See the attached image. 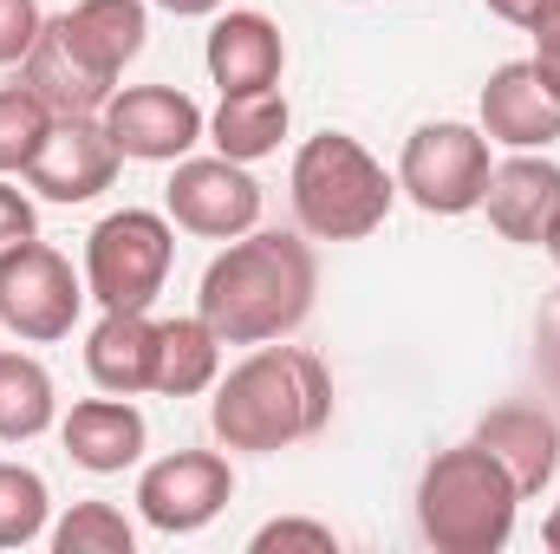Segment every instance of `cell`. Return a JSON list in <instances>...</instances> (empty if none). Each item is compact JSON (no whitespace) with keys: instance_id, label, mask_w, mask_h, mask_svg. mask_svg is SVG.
<instances>
[{"instance_id":"obj_1","label":"cell","mask_w":560,"mask_h":554,"mask_svg":"<svg viewBox=\"0 0 560 554\" xmlns=\"http://www.w3.org/2000/svg\"><path fill=\"white\" fill-rule=\"evenodd\" d=\"M313 293H319L313 242L287 229H248L202 268L196 313L222 333V346H268L313 313Z\"/></svg>"},{"instance_id":"obj_2","label":"cell","mask_w":560,"mask_h":554,"mask_svg":"<svg viewBox=\"0 0 560 554\" xmlns=\"http://www.w3.org/2000/svg\"><path fill=\"white\" fill-rule=\"evenodd\" d=\"M150 7L143 0H72L66 13H46L20 79L59 112V118H98L143 53Z\"/></svg>"},{"instance_id":"obj_3","label":"cell","mask_w":560,"mask_h":554,"mask_svg":"<svg viewBox=\"0 0 560 554\" xmlns=\"http://www.w3.org/2000/svg\"><path fill=\"white\" fill-rule=\"evenodd\" d=\"M332 424V372L306 346H255L229 379H215L209 430L222 450H287Z\"/></svg>"},{"instance_id":"obj_4","label":"cell","mask_w":560,"mask_h":554,"mask_svg":"<svg viewBox=\"0 0 560 554\" xmlns=\"http://www.w3.org/2000/svg\"><path fill=\"white\" fill-rule=\"evenodd\" d=\"M287 196H293V222L313 242H365L372 229H385L392 203H398V176L346 131H319L293 150L287 170Z\"/></svg>"},{"instance_id":"obj_5","label":"cell","mask_w":560,"mask_h":554,"mask_svg":"<svg viewBox=\"0 0 560 554\" xmlns=\"http://www.w3.org/2000/svg\"><path fill=\"white\" fill-rule=\"evenodd\" d=\"M522 489L489 443H450L418 476V529L436 554H502L515 535Z\"/></svg>"},{"instance_id":"obj_6","label":"cell","mask_w":560,"mask_h":554,"mask_svg":"<svg viewBox=\"0 0 560 554\" xmlns=\"http://www.w3.org/2000/svg\"><path fill=\"white\" fill-rule=\"evenodd\" d=\"M176 262V229L156 209H118L85 235V293L105 313H150Z\"/></svg>"},{"instance_id":"obj_7","label":"cell","mask_w":560,"mask_h":554,"mask_svg":"<svg viewBox=\"0 0 560 554\" xmlns=\"http://www.w3.org/2000/svg\"><path fill=\"white\" fill-rule=\"evenodd\" d=\"M489 138L482 125H418L405 138V157H398V189L418 203L423 216H469L482 209V189H489Z\"/></svg>"},{"instance_id":"obj_8","label":"cell","mask_w":560,"mask_h":554,"mask_svg":"<svg viewBox=\"0 0 560 554\" xmlns=\"http://www.w3.org/2000/svg\"><path fill=\"white\" fill-rule=\"evenodd\" d=\"M85 280L72 275V262L59 249H46L39 235L20 242L13 255H0V326L46 346V339H66L79 326V307H85Z\"/></svg>"},{"instance_id":"obj_9","label":"cell","mask_w":560,"mask_h":554,"mask_svg":"<svg viewBox=\"0 0 560 554\" xmlns=\"http://www.w3.org/2000/svg\"><path fill=\"white\" fill-rule=\"evenodd\" d=\"M163 216L202 242H235L261 222V183L248 176V163L235 157H183L170 189H163Z\"/></svg>"},{"instance_id":"obj_10","label":"cell","mask_w":560,"mask_h":554,"mask_svg":"<svg viewBox=\"0 0 560 554\" xmlns=\"http://www.w3.org/2000/svg\"><path fill=\"white\" fill-rule=\"evenodd\" d=\"M235 496V470L215 450H170L138 476V516L156 535H196L209 529Z\"/></svg>"},{"instance_id":"obj_11","label":"cell","mask_w":560,"mask_h":554,"mask_svg":"<svg viewBox=\"0 0 560 554\" xmlns=\"http://www.w3.org/2000/svg\"><path fill=\"white\" fill-rule=\"evenodd\" d=\"M98 118L118 143V157H131V163H183L209 138L202 105L176 85H125V92H112V105Z\"/></svg>"},{"instance_id":"obj_12","label":"cell","mask_w":560,"mask_h":554,"mask_svg":"<svg viewBox=\"0 0 560 554\" xmlns=\"http://www.w3.org/2000/svg\"><path fill=\"white\" fill-rule=\"evenodd\" d=\"M118 143L105 131V118H52V131L39 143V157L26 163V183L46 203H92L118 183Z\"/></svg>"},{"instance_id":"obj_13","label":"cell","mask_w":560,"mask_h":554,"mask_svg":"<svg viewBox=\"0 0 560 554\" xmlns=\"http://www.w3.org/2000/svg\"><path fill=\"white\" fill-rule=\"evenodd\" d=\"M482 209H489V229H495L502 242L541 249L548 222L560 216V163H548L541 150H515L509 163L489 170Z\"/></svg>"},{"instance_id":"obj_14","label":"cell","mask_w":560,"mask_h":554,"mask_svg":"<svg viewBox=\"0 0 560 554\" xmlns=\"http://www.w3.org/2000/svg\"><path fill=\"white\" fill-rule=\"evenodd\" d=\"M482 138L509 143V150L560 143V99L535 72V59H509V66L489 72V85H482Z\"/></svg>"},{"instance_id":"obj_15","label":"cell","mask_w":560,"mask_h":554,"mask_svg":"<svg viewBox=\"0 0 560 554\" xmlns=\"http://www.w3.org/2000/svg\"><path fill=\"white\" fill-rule=\"evenodd\" d=\"M202 59H209V79L222 85V99H229V92H268V85H280L287 39H280V26L268 13L235 7V13H215Z\"/></svg>"},{"instance_id":"obj_16","label":"cell","mask_w":560,"mask_h":554,"mask_svg":"<svg viewBox=\"0 0 560 554\" xmlns=\"http://www.w3.org/2000/svg\"><path fill=\"white\" fill-rule=\"evenodd\" d=\"M59 437H66V457L79 463V470H92V476H118V470H131L143 457V443H150V424L131 399H118V392H105V399H79L66 424H59Z\"/></svg>"},{"instance_id":"obj_17","label":"cell","mask_w":560,"mask_h":554,"mask_svg":"<svg viewBox=\"0 0 560 554\" xmlns=\"http://www.w3.org/2000/svg\"><path fill=\"white\" fill-rule=\"evenodd\" d=\"M476 443H489V457L515 476L522 496H541L560 470V424L541 405H495V412H482Z\"/></svg>"},{"instance_id":"obj_18","label":"cell","mask_w":560,"mask_h":554,"mask_svg":"<svg viewBox=\"0 0 560 554\" xmlns=\"http://www.w3.org/2000/svg\"><path fill=\"white\" fill-rule=\"evenodd\" d=\"M85 372L98 392H118V399L156 392V320L150 313H105L85 339Z\"/></svg>"},{"instance_id":"obj_19","label":"cell","mask_w":560,"mask_h":554,"mask_svg":"<svg viewBox=\"0 0 560 554\" xmlns=\"http://www.w3.org/2000/svg\"><path fill=\"white\" fill-rule=\"evenodd\" d=\"M215 379H222V333L202 313L156 320V392L196 399V392H215Z\"/></svg>"},{"instance_id":"obj_20","label":"cell","mask_w":560,"mask_h":554,"mask_svg":"<svg viewBox=\"0 0 560 554\" xmlns=\"http://www.w3.org/2000/svg\"><path fill=\"white\" fill-rule=\"evenodd\" d=\"M287 125H293V112H287L280 85H268V92H229L215 105V118H209V143L222 157H235V163H261V157L280 150Z\"/></svg>"},{"instance_id":"obj_21","label":"cell","mask_w":560,"mask_h":554,"mask_svg":"<svg viewBox=\"0 0 560 554\" xmlns=\"http://www.w3.org/2000/svg\"><path fill=\"white\" fill-rule=\"evenodd\" d=\"M52 372L33 353H0V443H33L39 430H52Z\"/></svg>"},{"instance_id":"obj_22","label":"cell","mask_w":560,"mask_h":554,"mask_svg":"<svg viewBox=\"0 0 560 554\" xmlns=\"http://www.w3.org/2000/svg\"><path fill=\"white\" fill-rule=\"evenodd\" d=\"M52 105L26 85V79H13V85H0V176H26V163L39 157V143L52 131Z\"/></svg>"},{"instance_id":"obj_23","label":"cell","mask_w":560,"mask_h":554,"mask_svg":"<svg viewBox=\"0 0 560 554\" xmlns=\"http://www.w3.org/2000/svg\"><path fill=\"white\" fill-rule=\"evenodd\" d=\"M46 516H52L46 476L26 470V463H0V549L39 542V535H46Z\"/></svg>"},{"instance_id":"obj_24","label":"cell","mask_w":560,"mask_h":554,"mask_svg":"<svg viewBox=\"0 0 560 554\" xmlns=\"http://www.w3.org/2000/svg\"><path fill=\"white\" fill-rule=\"evenodd\" d=\"M52 549L59 554H131L138 549V529L112 503H72L59 516V529H52Z\"/></svg>"},{"instance_id":"obj_25","label":"cell","mask_w":560,"mask_h":554,"mask_svg":"<svg viewBox=\"0 0 560 554\" xmlns=\"http://www.w3.org/2000/svg\"><path fill=\"white\" fill-rule=\"evenodd\" d=\"M248 549H255V554H332V549H339V535H332L326 522L280 516V522H268V529H255V535H248Z\"/></svg>"},{"instance_id":"obj_26","label":"cell","mask_w":560,"mask_h":554,"mask_svg":"<svg viewBox=\"0 0 560 554\" xmlns=\"http://www.w3.org/2000/svg\"><path fill=\"white\" fill-rule=\"evenodd\" d=\"M39 26H46L39 0H0V66H26Z\"/></svg>"},{"instance_id":"obj_27","label":"cell","mask_w":560,"mask_h":554,"mask_svg":"<svg viewBox=\"0 0 560 554\" xmlns=\"http://www.w3.org/2000/svg\"><path fill=\"white\" fill-rule=\"evenodd\" d=\"M39 235V216H33V203L0 176V255H13L20 242H33Z\"/></svg>"},{"instance_id":"obj_28","label":"cell","mask_w":560,"mask_h":554,"mask_svg":"<svg viewBox=\"0 0 560 554\" xmlns=\"http://www.w3.org/2000/svg\"><path fill=\"white\" fill-rule=\"evenodd\" d=\"M528 33H535V72L548 79V92L560 99V0H548V7L535 13Z\"/></svg>"},{"instance_id":"obj_29","label":"cell","mask_w":560,"mask_h":554,"mask_svg":"<svg viewBox=\"0 0 560 554\" xmlns=\"http://www.w3.org/2000/svg\"><path fill=\"white\" fill-rule=\"evenodd\" d=\"M535 353H541V366L560 379V287L541 300V313H535Z\"/></svg>"},{"instance_id":"obj_30","label":"cell","mask_w":560,"mask_h":554,"mask_svg":"<svg viewBox=\"0 0 560 554\" xmlns=\"http://www.w3.org/2000/svg\"><path fill=\"white\" fill-rule=\"evenodd\" d=\"M482 7H489L495 20H509V26H522V33H528V26H535V13H541L548 0H482Z\"/></svg>"},{"instance_id":"obj_31","label":"cell","mask_w":560,"mask_h":554,"mask_svg":"<svg viewBox=\"0 0 560 554\" xmlns=\"http://www.w3.org/2000/svg\"><path fill=\"white\" fill-rule=\"evenodd\" d=\"M163 13H176V20H202V13H222V0H156Z\"/></svg>"},{"instance_id":"obj_32","label":"cell","mask_w":560,"mask_h":554,"mask_svg":"<svg viewBox=\"0 0 560 554\" xmlns=\"http://www.w3.org/2000/svg\"><path fill=\"white\" fill-rule=\"evenodd\" d=\"M541 249H548V262H555V268H560V216H555V222H548V235H541Z\"/></svg>"},{"instance_id":"obj_33","label":"cell","mask_w":560,"mask_h":554,"mask_svg":"<svg viewBox=\"0 0 560 554\" xmlns=\"http://www.w3.org/2000/svg\"><path fill=\"white\" fill-rule=\"evenodd\" d=\"M541 542H548V549L560 554V509H555V516H548V529H541Z\"/></svg>"}]
</instances>
